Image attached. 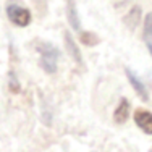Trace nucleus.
<instances>
[{
  "label": "nucleus",
  "mask_w": 152,
  "mask_h": 152,
  "mask_svg": "<svg viewBox=\"0 0 152 152\" xmlns=\"http://www.w3.org/2000/svg\"><path fill=\"white\" fill-rule=\"evenodd\" d=\"M134 121H136V125L139 126L144 133L152 134V113H151V112L141 110V108H139V110H136Z\"/></svg>",
  "instance_id": "4"
},
{
  "label": "nucleus",
  "mask_w": 152,
  "mask_h": 152,
  "mask_svg": "<svg viewBox=\"0 0 152 152\" xmlns=\"http://www.w3.org/2000/svg\"><path fill=\"white\" fill-rule=\"evenodd\" d=\"M146 45H147V49H149V52H151V55H152V41L151 42H146Z\"/></svg>",
  "instance_id": "12"
},
{
  "label": "nucleus",
  "mask_w": 152,
  "mask_h": 152,
  "mask_svg": "<svg viewBox=\"0 0 152 152\" xmlns=\"http://www.w3.org/2000/svg\"><path fill=\"white\" fill-rule=\"evenodd\" d=\"M36 49L41 53V66L50 75L55 73L57 61H58V57H60V50L53 44H50V42H42V41L37 42Z\"/></svg>",
  "instance_id": "1"
},
{
  "label": "nucleus",
  "mask_w": 152,
  "mask_h": 152,
  "mask_svg": "<svg viewBox=\"0 0 152 152\" xmlns=\"http://www.w3.org/2000/svg\"><path fill=\"white\" fill-rule=\"evenodd\" d=\"M63 39H65V49H66L68 55L73 58L75 63H78V65H81V66H83V55H81V50H79L78 45H76L75 39L71 37V34H70L68 31L63 32Z\"/></svg>",
  "instance_id": "3"
},
{
  "label": "nucleus",
  "mask_w": 152,
  "mask_h": 152,
  "mask_svg": "<svg viewBox=\"0 0 152 152\" xmlns=\"http://www.w3.org/2000/svg\"><path fill=\"white\" fill-rule=\"evenodd\" d=\"M79 39H81V42L84 45H89V47L97 45L100 42L99 36H97L96 32H81V34H79Z\"/></svg>",
  "instance_id": "10"
},
{
  "label": "nucleus",
  "mask_w": 152,
  "mask_h": 152,
  "mask_svg": "<svg viewBox=\"0 0 152 152\" xmlns=\"http://www.w3.org/2000/svg\"><path fill=\"white\" fill-rule=\"evenodd\" d=\"M128 115H129V102L126 99H121L118 107L115 108V113H113V120L118 123V125H123L128 120Z\"/></svg>",
  "instance_id": "7"
},
{
  "label": "nucleus",
  "mask_w": 152,
  "mask_h": 152,
  "mask_svg": "<svg viewBox=\"0 0 152 152\" xmlns=\"http://www.w3.org/2000/svg\"><path fill=\"white\" fill-rule=\"evenodd\" d=\"M141 13H142L141 7H139V5H134V7H133V8L125 15L123 21H125V24L128 26L129 31H134L136 28H137V24L141 23Z\"/></svg>",
  "instance_id": "6"
},
{
  "label": "nucleus",
  "mask_w": 152,
  "mask_h": 152,
  "mask_svg": "<svg viewBox=\"0 0 152 152\" xmlns=\"http://www.w3.org/2000/svg\"><path fill=\"white\" fill-rule=\"evenodd\" d=\"M66 18H68L70 26L73 28L75 31L81 29V21H79V16H78V10H76L75 0L73 2H68V5H66Z\"/></svg>",
  "instance_id": "8"
},
{
  "label": "nucleus",
  "mask_w": 152,
  "mask_h": 152,
  "mask_svg": "<svg viewBox=\"0 0 152 152\" xmlns=\"http://www.w3.org/2000/svg\"><path fill=\"white\" fill-rule=\"evenodd\" d=\"M126 76H128V81H129V84L133 86V89L137 92V96H139L142 100H149V92H147L146 86L142 84V81L134 75V71L129 70V68H126Z\"/></svg>",
  "instance_id": "5"
},
{
  "label": "nucleus",
  "mask_w": 152,
  "mask_h": 152,
  "mask_svg": "<svg viewBox=\"0 0 152 152\" xmlns=\"http://www.w3.org/2000/svg\"><path fill=\"white\" fill-rule=\"evenodd\" d=\"M66 2H73V0H66Z\"/></svg>",
  "instance_id": "13"
},
{
  "label": "nucleus",
  "mask_w": 152,
  "mask_h": 152,
  "mask_svg": "<svg viewBox=\"0 0 152 152\" xmlns=\"http://www.w3.org/2000/svg\"><path fill=\"white\" fill-rule=\"evenodd\" d=\"M142 39H144V42H151L152 41V12L147 13L146 18H144Z\"/></svg>",
  "instance_id": "9"
},
{
  "label": "nucleus",
  "mask_w": 152,
  "mask_h": 152,
  "mask_svg": "<svg viewBox=\"0 0 152 152\" xmlns=\"http://www.w3.org/2000/svg\"><path fill=\"white\" fill-rule=\"evenodd\" d=\"M7 15L13 24L20 28H24L31 23V12L21 5H16V3H10L7 7Z\"/></svg>",
  "instance_id": "2"
},
{
  "label": "nucleus",
  "mask_w": 152,
  "mask_h": 152,
  "mask_svg": "<svg viewBox=\"0 0 152 152\" xmlns=\"http://www.w3.org/2000/svg\"><path fill=\"white\" fill-rule=\"evenodd\" d=\"M10 89H12L13 92H18L20 91V83H18V79H16V76L15 73H10Z\"/></svg>",
  "instance_id": "11"
}]
</instances>
